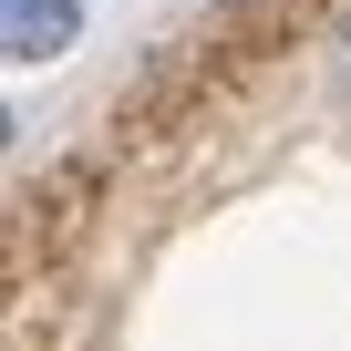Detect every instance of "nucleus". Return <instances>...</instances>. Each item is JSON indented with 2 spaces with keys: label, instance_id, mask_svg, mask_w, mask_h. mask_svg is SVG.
<instances>
[{
  "label": "nucleus",
  "instance_id": "nucleus-1",
  "mask_svg": "<svg viewBox=\"0 0 351 351\" xmlns=\"http://www.w3.org/2000/svg\"><path fill=\"white\" fill-rule=\"evenodd\" d=\"M73 0H11V52H62Z\"/></svg>",
  "mask_w": 351,
  "mask_h": 351
}]
</instances>
